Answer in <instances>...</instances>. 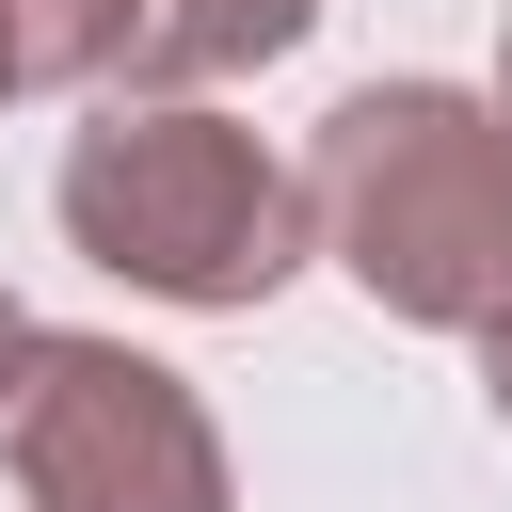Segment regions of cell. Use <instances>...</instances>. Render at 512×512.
<instances>
[{
    "mask_svg": "<svg viewBox=\"0 0 512 512\" xmlns=\"http://www.w3.org/2000/svg\"><path fill=\"white\" fill-rule=\"evenodd\" d=\"M480 400H496V432H512V304L480 320Z\"/></svg>",
    "mask_w": 512,
    "mask_h": 512,
    "instance_id": "obj_6",
    "label": "cell"
},
{
    "mask_svg": "<svg viewBox=\"0 0 512 512\" xmlns=\"http://www.w3.org/2000/svg\"><path fill=\"white\" fill-rule=\"evenodd\" d=\"M0 96H16V48H0Z\"/></svg>",
    "mask_w": 512,
    "mask_h": 512,
    "instance_id": "obj_9",
    "label": "cell"
},
{
    "mask_svg": "<svg viewBox=\"0 0 512 512\" xmlns=\"http://www.w3.org/2000/svg\"><path fill=\"white\" fill-rule=\"evenodd\" d=\"M304 32H320V0H144L112 96H208V80H240V64L304 48Z\"/></svg>",
    "mask_w": 512,
    "mask_h": 512,
    "instance_id": "obj_4",
    "label": "cell"
},
{
    "mask_svg": "<svg viewBox=\"0 0 512 512\" xmlns=\"http://www.w3.org/2000/svg\"><path fill=\"white\" fill-rule=\"evenodd\" d=\"M304 224L384 320L480 336L512 304V112L464 80H352L304 144Z\"/></svg>",
    "mask_w": 512,
    "mask_h": 512,
    "instance_id": "obj_1",
    "label": "cell"
},
{
    "mask_svg": "<svg viewBox=\"0 0 512 512\" xmlns=\"http://www.w3.org/2000/svg\"><path fill=\"white\" fill-rule=\"evenodd\" d=\"M496 112H512V32H496Z\"/></svg>",
    "mask_w": 512,
    "mask_h": 512,
    "instance_id": "obj_8",
    "label": "cell"
},
{
    "mask_svg": "<svg viewBox=\"0 0 512 512\" xmlns=\"http://www.w3.org/2000/svg\"><path fill=\"white\" fill-rule=\"evenodd\" d=\"M64 240L144 288V304H192V320H256L320 224H304V160H272L240 112L208 96H96V128L64 144Z\"/></svg>",
    "mask_w": 512,
    "mask_h": 512,
    "instance_id": "obj_2",
    "label": "cell"
},
{
    "mask_svg": "<svg viewBox=\"0 0 512 512\" xmlns=\"http://www.w3.org/2000/svg\"><path fill=\"white\" fill-rule=\"evenodd\" d=\"M16 336H32V320H16V288H0V368H16Z\"/></svg>",
    "mask_w": 512,
    "mask_h": 512,
    "instance_id": "obj_7",
    "label": "cell"
},
{
    "mask_svg": "<svg viewBox=\"0 0 512 512\" xmlns=\"http://www.w3.org/2000/svg\"><path fill=\"white\" fill-rule=\"evenodd\" d=\"M0 480L16 512H240L208 400L128 336H16L0 368Z\"/></svg>",
    "mask_w": 512,
    "mask_h": 512,
    "instance_id": "obj_3",
    "label": "cell"
},
{
    "mask_svg": "<svg viewBox=\"0 0 512 512\" xmlns=\"http://www.w3.org/2000/svg\"><path fill=\"white\" fill-rule=\"evenodd\" d=\"M128 16H144V0H0V48H16V80L112 96V80H128Z\"/></svg>",
    "mask_w": 512,
    "mask_h": 512,
    "instance_id": "obj_5",
    "label": "cell"
}]
</instances>
